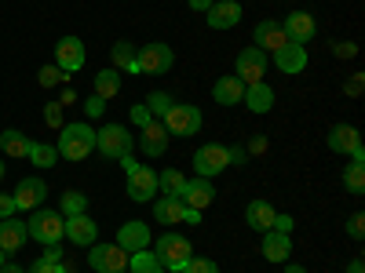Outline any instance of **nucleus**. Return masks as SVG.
Returning a JSON list of instances; mask_svg holds the SVG:
<instances>
[{
    "mask_svg": "<svg viewBox=\"0 0 365 273\" xmlns=\"http://www.w3.org/2000/svg\"><path fill=\"white\" fill-rule=\"evenodd\" d=\"M55 149H58V157H66V161L81 164L84 157L96 154V128L84 124V120H77V124H63V128H58Z\"/></svg>",
    "mask_w": 365,
    "mask_h": 273,
    "instance_id": "obj_1",
    "label": "nucleus"
},
{
    "mask_svg": "<svg viewBox=\"0 0 365 273\" xmlns=\"http://www.w3.org/2000/svg\"><path fill=\"white\" fill-rule=\"evenodd\" d=\"M154 255L165 266V273H182V269H187V262L194 259V248H190V240L182 237V233H165V237H158Z\"/></svg>",
    "mask_w": 365,
    "mask_h": 273,
    "instance_id": "obj_2",
    "label": "nucleus"
},
{
    "mask_svg": "<svg viewBox=\"0 0 365 273\" xmlns=\"http://www.w3.org/2000/svg\"><path fill=\"white\" fill-rule=\"evenodd\" d=\"M63 230H66V219H63V211H51V208H34V215H29V223H26V233L34 237V240H41V245L48 248V245H58L63 240Z\"/></svg>",
    "mask_w": 365,
    "mask_h": 273,
    "instance_id": "obj_3",
    "label": "nucleus"
},
{
    "mask_svg": "<svg viewBox=\"0 0 365 273\" xmlns=\"http://www.w3.org/2000/svg\"><path fill=\"white\" fill-rule=\"evenodd\" d=\"M172 66H175V51H172L168 44L154 41V44L135 48V63H132V70H128V73H150V77H161V73H168Z\"/></svg>",
    "mask_w": 365,
    "mask_h": 273,
    "instance_id": "obj_4",
    "label": "nucleus"
},
{
    "mask_svg": "<svg viewBox=\"0 0 365 273\" xmlns=\"http://www.w3.org/2000/svg\"><path fill=\"white\" fill-rule=\"evenodd\" d=\"M96 149L106 161H120V157H128L135 149V139H132V132L125 124H106L103 132H96Z\"/></svg>",
    "mask_w": 365,
    "mask_h": 273,
    "instance_id": "obj_5",
    "label": "nucleus"
},
{
    "mask_svg": "<svg viewBox=\"0 0 365 273\" xmlns=\"http://www.w3.org/2000/svg\"><path fill=\"white\" fill-rule=\"evenodd\" d=\"M194 168H197L201 178H216L220 171L230 168V146H223V142H205V146H197Z\"/></svg>",
    "mask_w": 365,
    "mask_h": 273,
    "instance_id": "obj_6",
    "label": "nucleus"
},
{
    "mask_svg": "<svg viewBox=\"0 0 365 273\" xmlns=\"http://www.w3.org/2000/svg\"><path fill=\"white\" fill-rule=\"evenodd\" d=\"M161 124L168 128V135H179V139H190L201 132V109L197 106H187V102H175Z\"/></svg>",
    "mask_w": 365,
    "mask_h": 273,
    "instance_id": "obj_7",
    "label": "nucleus"
},
{
    "mask_svg": "<svg viewBox=\"0 0 365 273\" xmlns=\"http://www.w3.org/2000/svg\"><path fill=\"white\" fill-rule=\"evenodd\" d=\"M325 142L332 154H347L351 161H365V146H361V135L354 124H332Z\"/></svg>",
    "mask_w": 365,
    "mask_h": 273,
    "instance_id": "obj_8",
    "label": "nucleus"
},
{
    "mask_svg": "<svg viewBox=\"0 0 365 273\" xmlns=\"http://www.w3.org/2000/svg\"><path fill=\"white\" fill-rule=\"evenodd\" d=\"M267 51H259L256 44L252 48H245V51H237V63H234V77L241 80V84H259L263 77H267Z\"/></svg>",
    "mask_w": 365,
    "mask_h": 273,
    "instance_id": "obj_9",
    "label": "nucleus"
},
{
    "mask_svg": "<svg viewBox=\"0 0 365 273\" xmlns=\"http://www.w3.org/2000/svg\"><path fill=\"white\" fill-rule=\"evenodd\" d=\"M88 262H91L96 273H125L128 269V252L117 248V245H91Z\"/></svg>",
    "mask_w": 365,
    "mask_h": 273,
    "instance_id": "obj_10",
    "label": "nucleus"
},
{
    "mask_svg": "<svg viewBox=\"0 0 365 273\" xmlns=\"http://www.w3.org/2000/svg\"><path fill=\"white\" fill-rule=\"evenodd\" d=\"M154 197H158V171L135 164V168L128 171V200L146 204V200H154Z\"/></svg>",
    "mask_w": 365,
    "mask_h": 273,
    "instance_id": "obj_11",
    "label": "nucleus"
},
{
    "mask_svg": "<svg viewBox=\"0 0 365 273\" xmlns=\"http://www.w3.org/2000/svg\"><path fill=\"white\" fill-rule=\"evenodd\" d=\"M150 240H154L150 226H146V223H139V219H132V223H125V226L117 230V240H113V245H117V248H125V252L132 255V252L150 248Z\"/></svg>",
    "mask_w": 365,
    "mask_h": 273,
    "instance_id": "obj_12",
    "label": "nucleus"
},
{
    "mask_svg": "<svg viewBox=\"0 0 365 273\" xmlns=\"http://www.w3.org/2000/svg\"><path fill=\"white\" fill-rule=\"evenodd\" d=\"M84 44H81V37H63L55 44V66L63 70V73H77L81 66H84Z\"/></svg>",
    "mask_w": 365,
    "mask_h": 273,
    "instance_id": "obj_13",
    "label": "nucleus"
},
{
    "mask_svg": "<svg viewBox=\"0 0 365 273\" xmlns=\"http://www.w3.org/2000/svg\"><path fill=\"white\" fill-rule=\"evenodd\" d=\"M282 29H285V37H289L292 44H307V41H314V33H318V22H314V15H307V11H292V15L282 18Z\"/></svg>",
    "mask_w": 365,
    "mask_h": 273,
    "instance_id": "obj_14",
    "label": "nucleus"
},
{
    "mask_svg": "<svg viewBox=\"0 0 365 273\" xmlns=\"http://www.w3.org/2000/svg\"><path fill=\"white\" fill-rule=\"evenodd\" d=\"M15 208H22V211H34V208H41L44 204V197H48V186H44V178H37V175H29V178H22L19 186H15Z\"/></svg>",
    "mask_w": 365,
    "mask_h": 273,
    "instance_id": "obj_15",
    "label": "nucleus"
},
{
    "mask_svg": "<svg viewBox=\"0 0 365 273\" xmlns=\"http://www.w3.org/2000/svg\"><path fill=\"white\" fill-rule=\"evenodd\" d=\"M179 200L187 204V208H197V211H205L212 200H216V186H212V178H187V186H182V193H179Z\"/></svg>",
    "mask_w": 365,
    "mask_h": 273,
    "instance_id": "obj_16",
    "label": "nucleus"
},
{
    "mask_svg": "<svg viewBox=\"0 0 365 273\" xmlns=\"http://www.w3.org/2000/svg\"><path fill=\"white\" fill-rule=\"evenodd\" d=\"M139 149L146 157H161V154H168V128L161 124V120H150L146 128H139Z\"/></svg>",
    "mask_w": 365,
    "mask_h": 273,
    "instance_id": "obj_17",
    "label": "nucleus"
},
{
    "mask_svg": "<svg viewBox=\"0 0 365 273\" xmlns=\"http://www.w3.org/2000/svg\"><path fill=\"white\" fill-rule=\"evenodd\" d=\"M63 237H70L77 248H91V245H96V237H99V226H96V219H88V211H84V215H70L66 219Z\"/></svg>",
    "mask_w": 365,
    "mask_h": 273,
    "instance_id": "obj_18",
    "label": "nucleus"
},
{
    "mask_svg": "<svg viewBox=\"0 0 365 273\" xmlns=\"http://www.w3.org/2000/svg\"><path fill=\"white\" fill-rule=\"evenodd\" d=\"M252 44H256L259 51H278L282 44H289L285 29H282V18H263V22L256 26V33H252Z\"/></svg>",
    "mask_w": 365,
    "mask_h": 273,
    "instance_id": "obj_19",
    "label": "nucleus"
},
{
    "mask_svg": "<svg viewBox=\"0 0 365 273\" xmlns=\"http://www.w3.org/2000/svg\"><path fill=\"white\" fill-rule=\"evenodd\" d=\"M274 55V66H278L282 73H303L307 70V48L303 44H282L278 51H270Z\"/></svg>",
    "mask_w": 365,
    "mask_h": 273,
    "instance_id": "obj_20",
    "label": "nucleus"
},
{
    "mask_svg": "<svg viewBox=\"0 0 365 273\" xmlns=\"http://www.w3.org/2000/svg\"><path fill=\"white\" fill-rule=\"evenodd\" d=\"M205 18H208L212 29H234L241 22V4L237 0H216V4L205 11Z\"/></svg>",
    "mask_w": 365,
    "mask_h": 273,
    "instance_id": "obj_21",
    "label": "nucleus"
},
{
    "mask_svg": "<svg viewBox=\"0 0 365 273\" xmlns=\"http://www.w3.org/2000/svg\"><path fill=\"white\" fill-rule=\"evenodd\" d=\"M26 240H29V233H26V223L22 219H15V215L11 219H0V248H4L8 255L19 252Z\"/></svg>",
    "mask_w": 365,
    "mask_h": 273,
    "instance_id": "obj_22",
    "label": "nucleus"
},
{
    "mask_svg": "<svg viewBox=\"0 0 365 273\" xmlns=\"http://www.w3.org/2000/svg\"><path fill=\"white\" fill-rule=\"evenodd\" d=\"M289 255H292V240H289V233L267 230V233H263V259H267V262H285Z\"/></svg>",
    "mask_w": 365,
    "mask_h": 273,
    "instance_id": "obj_23",
    "label": "nucleus"
},
{
    "mask_svg": "<svg viewBox=\"0 0 365 273\" xmlns=\"http://www.w3.org/2000/svg\"><path fill=\"white\" fill-rule=\"evenodd\" d=\"M241 102H245L252 113H270L274 109V87L270 84H245V95H241Z\"/></svg>",
    "mask_w": 365,
    "mask_h": 273,
    "instance_id": "obj_24",
    "label": "nucleus"
},
{
    "mask_svg": "<svg viewBox=\"0 0 365 273\" xmlns=\"http://www.w3.org/2000/svg\"><path fill=\"white\" fill-rule=\"evenodd\" d=\"M241 95H245V84H241L237 77H220L216 84H212V99H216L220 106H237Z\"/></svg>",
    "mask_w": 365,
    "mask_h": 273,
    "instance_id": "obj_25",
    "label": "nucleus"
},
{
    "mask_svg": "<svg viewBox=\"0 0 365 273\" xmlns=\"http://www.w3.org/2000/svg\"><path fill=\"white\" fill-rule=\"evenodd\" d=\"M182 211H187V204H182L179 197H158V200H154V219H158L161 226L182 223Z\"/></svg>",
    "mask_w": 365,
    "mask_h": 273,
    "instance_id": "obj_26",
    "label": "nucleus"
},
{
    "mask_svg": "<svg viewBox=\"0 0 365 273\" xmlns=\"http://www.w3.org/2000/svg\"><path fill=\"white\" fill-rule=\"evenodd\" d=\"M274 215H278V211H274L267 200H252V204L245 208V223H249L256 233H267V230L274 226Z\"/></svg>",
    "mask_w": 365,
    "mask_h": 273,
    "instance_id": "obj_27",
    "label": "nucleus"
},
{
    "mask_svg": "<svg viewBox=\"0 0 365 273\" xmlns=\"http://www.w3.org/2000/svg\"><path fill=\"white\" fill-rule=\"evenodd\" d=\"M29 146H34V139L22 135V132H15V128L0 132V149H4L8 157H26V154H29Z\"/></svg>",
    "mask_w": 365,
    "mask_h": 273,
    "instance_id": "obj_28",
    "label": "nucleus"
},
{
    "mask_svg": "<svg viewBox=\"0 0 365 273\" xmlns=\"http://www.w3.org/2000/svg\"><path fill=\"white\" fill-rule=\"evenodd\" d=\"M128 269H132V273H165V266L158 262V255L150 252V248L132 252V255H128Z\"/></svg>",
    "mask_w": 365,
    "mask_h": 273,
    "instance_id": "obj_29",
    "label": "nucleus"
},
{
    "mask_svg": "<svg viewBox=\"0 0 365 273\" xmlns=\"http://www.w3.org/2000/svg\"><path fill=\"white\" fill-rule=\"evenodd\" d=\"M182 186H187V178H182V171H175V168H165L158 175V193L161 197H179Z\"/></svg>",
    "mask_w": 365,
    "mask_h": 273,
    "instance_id": "obj_30",
    "label": "nucleus"
},
{
    "mask_svg": "<svg viewBox=\"0 0 365 273\" xmlns=\"http://www.w3.org/2000/svg\"><path fill=\"white\" fill-rule=\"evenodd\" d=\"M117 91H120V73H117V70H99V73H96V95L110 102Z\"/></svg>",
    "mask_w": 365,
    "mask_h": 273,
    "instance_id": "obj_31",
    "label": "nucleus"
},
{
    "mask_svg": "<svg viewBox=\"0 0 365 273\" xmlns=\"http://www.w3.org/2000/svg\"><path fill=\"white\" fill-rule=\"evenodd\" d=\"M344 186H347L354 197L365 193V161H351V164L344 168Z\"/></svg>",
    "mask_w": 365,
    "mask_h": 273,
    "instance_id": "obj_32",
    "label": "nucleus"
},
{
    "mask_svg": "<svg viewBox=\"0 0 365 273\" xmlns=\"http://www.w3.org/2000/svg\"><path fill=\"white\" fill-rule=\"evenodd\" d=\"M58 211H63V219L84 215V211H88V197H84L81 190H66V193H63V204H58Z\"/></svg>",
    "mask_w": 365,
    "mask_h": 273,
    "instance_id": "obj_33",
    "label": "nucleus"
},
{
    "mask_svg": "<svg viewBox=\"0 0 365 273\" xmlns=\"http://www.w3.org/2000/svg\"><path fill=\"white\" fill-rule=\"evenodd\" d=\"M29 161H34L37 168H51L55 161H58V149L51 146V142H34L29 146V154H26Z\"/></svg>",
    "mask_w": 365,
    "mask_h": 273,
    "instance_id": "obj_34",
    "label": "nucleus"
},
{
    "mask_svg": "<svg viewBox=\"0 0 365 273\" xmlns=\"http://www.w3.org/2000/svg\"><path fill=\"white\" fill-rule=\"evenodd\" d=\"M110 55H113V70H117V73H128L132 63H135V48H132L128 41H117Z\"/></svg>",
    "mask_w": 365,
    "mask_h": 273,
    "instance_id": "obj_35",
    "label": "nucleus"
},
{
    "mask_svg": "<svg viewBox=\"0 0 365 273\" xmlns=\"http://www.w3.org/2000/svg\"><path fill=\"white\" fill-rule=\"evenodd\" d=\"M175 106V99L168 95V91H150V99H146V109H150V117H161L165 120V113Z\"/></svg>",
    "mask_w": 365,
    "mask_h": 273,
    "instance_id": "obj_36",
    "label": "nucleus"
},
{
    "mask_svg": "<svg viewBox=\"0 0 365 273\" xmlns=\"http://www.w3.org/2000/svg\"><path fill=\"white\" fill-rule=\"evenodd\" d=\"M66 77H70V73H63L58 66H41V73H37V80H41L44 87H58V84H66Z\"/></svg>",
    "mask_w": 365,
    "mask_h": 273,
    "instance_id": "obj_37",
    "label": "nucleus"
},
{
    "mask_svg": "<svg viewBox=\"0 0 365 273\" xmlns=\"http://www.w3.org/2000/svg\"><path fill=\"white\" fill-rule=\"evenodd\" d=\"M44 124L48 128H63L66 124V120H63V106H58V102H48L44 106Z\"/></svg>",
    "mask_w": 365,
    "mask_h": 273,
    "instance_id": "obj_38",
    "label": "nucleus"
},
{
    "mask_svg": "<svg viewBox=\"0 0 365 273\" xmlns=\"http://www.w3.org/2000/svg\"><path fill=\"white\" fill-rule=\"evenodd\" d=\"M182 273H220V266L212 262V259H197V255H194V259L187 262V269H182Z\"/></svg>",
    "mask_w": 365,
    "mask_h": 273,
    "instance_id": "obj_39",
    "label": "nucleus"
},
{
    "mask_svg": "<svg viewBox=\"0 0 365 273\" xmlns=\"http://www.w3.org/2000/svg\"><path fill=\"white\" fill-rule=\"evenodd\" d=\"M128 117H132V124H135V128H146L150 120H154V117H150V109H146V102H135V106L128 109Z\"/></svg>",
    "mask_w": 365,
    "mask_h": 273,
    "instance_id": "obj_40",
    "label": "nucleus"
},
{
    "mask_svg": "<svg viewBox=\"0 0 365 273\" xmlns=\"http://www.w3.org/2000/svg\"><path fill=\"white\" fill-rule=\"evenodd\" d=\"M347 237H354V240L365 237V215H361V211H354V215L347 219Z\"/></svg>",
    "mask_w": 365,
    "mask_h": 273,
    "instance_id": "obj_41",
    "label": "nucleus"
},
{
    "mask_svg": "<svg viewBox=\"0 0 365 273\" xmlns=\"http://www.w3.org/2000/svg\"><path fill=\"white\" fill-rule=\"evenodd\" d=\"M103 113H106V99L91 95V99L84 102V117H91V120H96V117H103Z\"/></svg>",
    "mask_w": 365,
    "mask_h": 273,
    "instance_id": "obj_42",
    "label": "nucleus"
},
{
    "mask_svg": "<svg viewBox=\"0 0 365 273\" xmlns=\"http://www.w3.org/2000/svg\"><path fill=\"white\" fill-rule=\"evenodd\" d=\"M58 266L63 262H55V259H48V255H41L34 266H29V273H58Z\"/></svg>",
    "mask_w": 365,
    "mask_h": 273,
    "instance_id": "obj_43",
    "label": "nucleus"
},
{
    "mask_svg": "<svg viewBox=\"0 0 365 273\" xmlns=\"http://www.w3.org/2000/svg\"><path fill=\"white\" fill-rule=\"evenodd\" d=\"M15 211H19V208H15V197H11V193H0V219H11Z\"/></svg>",
    "mask_w": 365,
    "mask_h": 273,
    "instance_id": "obj_44",
    "label": "nucleus"
},
{
    "mask_svg": "<svg viewBox=\"0 0 365 273\" xmlns=\"http://www.w3.org/2000/svg\"><path fill=\"white\" fill-rule=\"evenodd\" d=\"M361 87H365V77H361V73L347 77V84H344V91H347V95H361Z\"/></svg>",
    "mask_w": 365,
    "mask_h": 273,
    "instance_id": "obj_45",
    "label": "nucleus"
},
{
    "mask_svg": "<svg viewBox=\"0 0 365 273\" xmlns=\"http://www.w3.org/2000/svg\"><path fill=\"white\" fill-rule=\"evenodd\" d=\"M332 51H336L340 58H354V55H358V44H354V41H344V44H336Z\"/></svg>",
    "mask_w": 365,
    "mask_h": 273,
    "instance_id": "obj_46",
    "label": "nucleus"
},
{
    "mask_svg": "<svg viewBox=\"0 0 365 273\" xmlns=\"http://www.w3.org/2000/svg\"><path fill=\"white\" fill-rule=\"evenodd\" d=\"M270 230H278V233H292V215H274V226Z\"/></svg>",
    "mask_w": 365,
    "mask_h": 273,
    "instance_id": "obj_47",
    "label": "nucleus"
},
{
    "mask_svg": "<svg viewBox=\"0 0 365 273\" xmlns=\"http://www.w3.org/2000/svg\"><path fill=\"white\" fill-rule=\"evenodd\" d=\"M245 154H267V135H256L252 142H249V149Z\"/></svg>",
    "mask_w": 365,
    "mask_h": 273,
    "instance_id": "obj_48",
    "label": "nucleus"
},
{
    "mask_svg": "<svg viewBox=\"0 0 365 273\" xmlns=\"http://www.w3.org/2000/svg\"><path fill=\"white\" fill-rule=\"evenodd\" d=\"M182 223H190V226H201V211H197V208H187V211H182Z\"/></svg>",
    "mask_w": 365,
    "mask_h": 273,
    "instance_id": "obj_49",
    "label": "nucleus"
},
{
    "mask_svg": "<svg viewBox=\"0 0 365 273\" xmlns=\"http://www.w3.org/2000/svg\"><path fill=\"white\" fill-rule=\"evenodd\" d=\"M187 4H190V11H201V15H205L212 4H216V0H187Z\"/></svg>",
    "mask_w": 365,
    "mask_h": 273,
    "instance_id": "obj_50",
    "label": "nucleus"
},
{
    "mask_svg": "<svg viewBox=\"0 0 365 273\" xmlns=\"http://www.w3.org/2000/svg\"><path fill=\"white\" fill-rule=\"evenodd\" d=\"M245 161H249V154H245L241 146H234V149H230V164H245Z\"/></svg>",
    "mask_w": 365,
    "mask_h": 273,
    "instance_id": "obj_51",
    "label": "nucleus"
},
{
    "mask_svg": "<svg viewBox=\"0 0 365 273\" xmlns=\"http://www.w3.org/2000/svg\"><path fill=\"white\" fill-rule=\"evenodd\" d=\"M344 273H365V259H351Z\"/></svg>",
    "mask_w": 365,
    "mask_h": 273,
    "instance_id": "obj_52",
    "label": "nucleus"
},
{
    "mask_svg": "<svg viewBox=\"0 0 365 273\" xmlns=\"http://www.w3.org/2000/svg\"><path fill=\"white\" fill-rule=\"evenodd\" d=\"M44 255H48V259H55V262H63V248H58V245H48V248H44Z\"/></svg>",
    "mask_w": 365,
    "mask_h": 273,
    "instance_id": "obj_53",
    "label": "nucleus"
},
{
    "mask_svg": "<svg viewBox=\"0 0 365 273\" xmlns=\"http://www.w3.org/2000/svg\"><path fill=\"white\" fill-rule=\"evenodd\" d=\"M285 273H307V269H303V266H296V262H292V266H285Z\"/></svg>",
    "mask_w": 365,
    "mask_h": 273,
    "instance_id": "obj_54",
    "label": "nucleus"
},
{
    "mask_svg": "<svg viewBox=\"0 0 365 273\" xmlns=\"http://www.w3.org/2000/svg\"><path fill=\"white\" fill-rule=\"evenodd\" d=\"M0 273H22V266H11V262H8V266L0 269Z\"/></svg>",
    "mask_w": 365,
    "mask_h": 273,
    "instance_id": "obj_55",
    "label": "nucleus"
},
{
    "mask_svg": "<svg viewBox=\"0 0 365 273\" xmlns=\"http://www.w3.org/2000/svg\"><path fill=\"white\" fill-rule=\"evenodd\" d=\"M4 266H8V252H4V248H0V269H4Z\"/></svg>",
    "mask_w": 365,
    "mask_h": 273,
    "instance_id": "obj_56",
    "label": "nucleus"
},
{
    "mask_svg": "<svg viewBox=\"0 0 365 273\" xmlns=\"http://www.w3.org/2000/svg\"><path fill=\"white\" fill-rule=\"evenodd\" d=\"M58 273H73V269H70V266H58Z\"/></svg>",
    "mask_w": 365,
    "mask_h": 273,
    "instance_id": "obj_57",
    "label": "nucleus"
},
{
    "mask_svg": "<svg viewBox=\"0 0 365 273\" xmlns=\"http://www.w3.org/2000/svg\"><path fill=\"white\" fill-rule=\"evenodd\" d=\"M0 178H4V161H0Z\"/></svg>",
    "mask_w": 365,
    "mask_h": 273,
    "instance_id": "obj_58",
    "label": "nucleus"
}]
</instances>
